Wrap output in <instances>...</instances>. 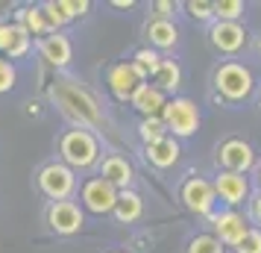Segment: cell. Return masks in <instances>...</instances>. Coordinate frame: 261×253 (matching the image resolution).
Masks as SVG:
<instances>
[{
  "label": "cell",
  "instance_id": "obj_1",
  "mask_svg": "<svg viewBox=\"0 0 261 253\" xmlns=\"http://www.w3.org/2000/svg\"><path fill=\"white\" fill-rule=\"evenodd\" d=\"M50 97L62 115L71 124H76V130H91V127L103 124V112L97 106L94 95L83 85H76L73 80H56L50 85Z\"/></svg>",
  "mask_w": 261,
  "mask_h": 253
},
{
  "label": "cell",
  "instance_id": "obj_2",
  "mask_svg": "<svg viewBox=\"0 0 261 253\" xmlns=\"http://www.w3.org/2000/svg\"><path fill=\"white\" fill-rule=\"evenodd\" d=\"M59 156L71 171L91 168L100 159V142H97V135L91 130H76L73 127L59 139Z\"/></svg>",
  "mask_w": 261,
  "mask_h": 253
},
{
  "label": "cell",
  "instance_id": "obj_3",
  "mask_svg": "<svg viewBox=\"0 0 261 253\" xmlns=\"http://www.w3.org/2000/svg\"><path fill=\"white\" fill-rule=\"evenodd\" d=\"M252 74H249L247 65H241V62H223V65H217V71H214V88L226 97V100H247L252 95Z\"/></svg>",
  "mask_w": 261,
  "mask_h": 253
},
{
  "label": "cell",
  "instance_id": "obj_4",
  "mask_svg": "<svg viewBox=\"0 0 261 253\" xmlns=\"http://www.w3.org/2000/svg\"><path fill=\"white\" fill-rule=\"evenodd\" d=\"M162 121L167 127V135L173 133V139H188L200 127V109L188 97H173V100H167L165 112H162Z\"/></svg>",
  "mask_w": 261,
  "mask_h": 253
},
{
  "label": "cell",
  "instance_id": "obj_5",
  "mask_svg": "<svg viewBox=\"0 0 261 253\" xmlns=\"http://www.w3.org/2000/svg\"><path fill=\"white\" fill-rule=\"evenodd\" d=\"M38 189L53 203L71 200V194L76 192V174L65 162H47L44 168L38 171Z\"/></svg>",
  "mask_w": 261,
  "mask_h": 253
},
{
  "label": "cell",
  "instance_id": "obj_6",
  "mask_svg": "<svg viewBox=\"0 0 261 253\" xmlns=\"http://www.w3.org/2000/svg\"><path fill=\"white\" fill-rule=\"evenodd\" d=\"M182 203L185 209H191L194 215H212L214 203H217V194H214V186L202 177H191L182 186Z\"/></svg>",
  "mask_w": 261,
  "mask_h": 253
},
{
  "label": "cell",
  "instance_id": "obj_7",
  "mask_svg": "<svg viewBox=\"0 0 261 253\" xmlns=\"http://www.w3.org/2000/svg\"><path fill=\"white\" fill-rule=\"evenodd\" d=\"M255 162V153L252 147L244 142V139H229L217 147V165L223 171H232V174H247Z\"/></svg>",
  "mask_w": 261,
  "mask_h": 253
},
{
  "label": "cell",
  "instance_id": "obj_8",
  "mask_svg": "<svg viewBox=\"0 0 261 253\" xmlns=\"http://www.w3.org/2000/svg\"><path fill=\"white\" fill-rule=\"evenodd\" d=\"M47 224H50V229L59 233V236H73V233L83 229L85 218H83V209L73 203V200H59V203H50Z\"/></svg>",
  "mask_w": 261,
  "mask_h": 253
},
{
  "label": "cell",
  "instance_id": "obj_9",
  "mask_svg": "<svg viewBox=\"0 0 261 253\" xmlns=\"http://www.w3.org/2000/svg\"><path fill=\"white\" fill-rule=\"evenodd\" d=\"M83 203L88 212H94V215H106L115 209L118 203V189L106 182L103 177H94V180H88L83 186Z\"/></svg>",
  "mask_w": 261,
  "mask_h": 253
},
{
  "label": "cell",
  "instance_id": "obj_10",
  "mask_svg": "<svg viewBox=\"0 0 261 253\" xmlns=\"http://www.w3.org/2000/svg\"><path fill=\"white\" fill-rule=\"evenodd\" d=\"M106 83H109L112 95L118 97V100H132V95L144 85V77L135 71L132 62H120V65H115V68L109 71Z\"/></svg>",
  "mask_w": 261,
  "mask_h": 253
},
{
  "label": "cell",
  "instance_id": "obj_11",
  "mask_svg": "<svg viewBox=\"0 0 261 253\" xmlns=\"http://www.w3.org/2000/svg\"><path fill=\"white\" fill-rule=\"evenodd\" d=\"M212 186H214V194H217L226 206H238V203H244V200L249 197V182H247L244 174L220 171L217 180H214Z\"/></svg>",
  "mask_w": 261,
  "mask_h": 253
},
{
  "label": "cell",
  "instance_id": "obj_12",
  "mask_svg": "<svg viewBox=\"0 0 261 253\" xmlns=\"http://www.w3.org/2000/svg\"><path fill=\"white\" fill-rule=\"evenodd\" d=\"M247 218L238 215L235 209H229V212H220V215H214V239L220 241L223 247H238V241L247 236Z\"/></svg>",
  "mask_w": 261,
  "mask_h": 253
},
{
  "label": "cell",
  "instance_id": "obj_13",
  "mask_svg": "<svg viewBox=\"0 0 261 253\" xmlns=\"http://www.w3.org/2000/svg\"><path fill=\"white\" fill-rule=\"evenodd\" d=\"M208 38H212L214 50H220V53H238L247 44V30L241 24H232V21H217L208 30Z\"/></svg>",
  "mask_w": 261,
  "mask_h": 253
},
{
  "label": "cell",
  "instance_id": "obj_14",
  "mask_svg": "<svg viewBox=\"0 0 261 253\" xmlns=\"http://www.w3.org/2000/svg\"><path fill=\"white\" fill-rule=\"evenodd\" d=\"M30 44H33V38L27 33L21 24H0V53L3 56H9V59H21L30 53Z\"/></svg>",
  "mask_w": 261,
  "mask_h": 253
},
{
  "label": "cell",
  "instance_id": "obj_15",
  "mask_svg": "<svg viewBox=\"0 0 261 253\" xmlns=\"http://www.w3.org/2000/svg\"><path fill=\"white\" fill-rule=\"evenodd\" d=\"M38 50H41V59L47 62V65H53V68H65L73 56L71 38L62 36V33H47V36L41 38Z\"/></svg>",
  "mask_w": 261,
  "mask_h": 253
},
{
  "label": "cell",
  "instance_id": "obj_16",
  "mask_svg": "<svg viewBox=\"0 0 261 253\" xmlns=\"http://www.w3.org/2000/svg\"><path fill=\"white\" fill-rule=\"evenodd\" d=\"M132 106L141 112L144 118H162V112L167 106V95L159 91L153 83H144L135 95H132Z\"/></svg>",
  "mask_w": 261,
  "mask_h": 253
},
{
  "label": "cell",
  "instance_id": "obj_17",
  "mask_svg": "<svg viewBox=\"0 0 261 253\" xmlns=\"http://www.w3.org/2000/svg\"><path fill=\"white\" fill-rule=\"evenodd\" d=\"M179 153H182V150H179V142L173 135H165V139H159L153 145H144V156H147V162L155 165V168H170V165H176Z\"/></svg>",
  "mask_w": 261,
  "mask_h": 253
},
{
  "label": "cell",
  "instance_id": "obj_18",
  "mask_svg": "<svg viewBox=\"0 0 261 253\" xmlns=\"http://www.w3.org/2000/svg\"><path fill=\"white\" fill-rule=\"evenodd\" d=\"M100 177L106 182H112L118 192H123V189H129V182H132V165L123 156L112 153V156H106L100 162Z\"/></svg>",
  "mask_w": 261,
  "mask_h": 253
},
{
  "label": "cell",
  "instance_id": "obj_19",
  "mask_svg": "<svg viewBox=\"0 0 261 253\" xmlns=\"http://www.w3.org/2000/svg\"><path fill=\"white\" fill-rule=\"evenodd\" d=\"M144 36H147V41L153 44V50H167L173 48L179 41V30L173 21H162V18H153V21H147V27H144Z\"/></svg>",
  "mask_w": 261,
  "mask_h": 253
},
{
  "label": "cell",
  "instance_id": "obj_20",
  "mask_svg": "<svg viewBox=\"0 0 261 253\" xmlns=\"http://www.w3.org/2000/svg\"><path fill=\"white\" fill-rule=\"evenodd\" d=\"M112 212H115L120 224H132V221H138L144 215V200L132 189H123V192H118V203H115Z\"/></svg>",
  "mask_w": 261,
  "mask_h": 253
},
{
  "label": "cell",
  "instance_id": "obj_21",
  "mask_svg": "<svg viewBox=\"0 0 261 253\" xmlns=\"http://www.w3.org/2000/svg\"><path fill=\"white\" fill-rule=\"evenodd\" d=\"M179 83H182V71H179V65L173 59H162V65H159V71L153 74V85L159 88V91H176Z\"/></svg>",
  "mask_w": 261,
  "mask_h": 253
},
{
  "label": "cell",
  "instance_id": "obj_22",
  "mask_svg": "<svg viewBox=\"0 0 261 253\" xmlns=\"http://www.w3.org/2000/svg\"><path fill=\"white\" fill-rule=\"evenodd\" d=\"M15 24H21L30 33V38L33 36H47L50 30H47V21H44V12L38 9V6H27V9H18V21Z\"/></svg>",
  "mask_w": 261,
  "mask_h": 253
},
{
  "label": "cell",
  "instance_id": "obj_23",
  "mask_svg": "<svg viewBox=\"0 0 261 253\" xmlns=\"http://www.w3.org/2000/svg\"><path fill=\"white\" fill-rule=\"evenodd\" d=\"M132 65H135V71L144 77V83L153 77L155 71H159V65H162V56L155 53L153 48H141V50H135V56H132Z\"/></svg>",
  "mask_w": 261,
  "mask_h": 253
},
{
  "label": "cell",
  "instance_id": "obj_24",
  "mask_svg": "<svg viewBox=\"0 0 261 253\" xmlns=\"http://www.w3.org/2000/svg\"><path fill=\"white\" fill-rule=\"evenodd\" d=\"M138 135H141L144 145H153V142H159V139H165L167 135V127L162 118H141V124H138Z\"/></svg>",
  "mask_w": 261,
  "mask_h": 253
},
{
  "label": "cell",
  "instance_id": "obj_25",
  "mask_svg": "<svg viewBox=\"0 0 261 253\" xmlns=\"http://www.w3.org/2000/svg\"><path fill=\"white\" fill-rule=\"evenodd\" d=\"M241 15H244V3L241 0H217L214 3V18L217 21H232V24H238Z\"/></svg>",
  "mask_w": 261,
  "mask_h": 253
},
{
  "label": "cell",
  "instance_id": "obj_26",
  "mask_svg": "<svg viewBox=\"0 0 261 253\" xmlns=\"http://www.w3.org/2000/svg\"><path fill=\"white\" fill-rule=\"evenodd\" d=\"M41 12H44V21H47L50 33H59V27L68 24V18H65V12H62V6H59V0L44 3V6H41Z\"/></svg>",
  "mask_w": 261,
  "mask_h": 253
},
{
  "label": "cell",
  "instance_id": "obj_27",
  "mask_svg": "<svg viewBox=\"0 0 261 253\" xmlns=\"http://www.w3.org/2000/svg\"><path fill=\"white\" fill-rule=\"evenodd\" d=\"M188 253H226V247L214 236H197V239H191Z\"/></svg>",
  "mask_w": 261,
  "mask_h": 253
},
{
  "label": "cell",
  "instance_id": "obj_28",
  "mask_svg": "<svg viewBox=\"0 0 261 253\" xmlns=\"http://www.w3.org/2000/svg\"><path fill=\"white\" fill-rule=\"evenodd\" d=\"M15 83H18V71L9 59H0V95L3 91H12Z\"/></svg>",
  "mask_w": 261,
  "mask_h": 253
},
{
  "label": "cell",
  "instance_id": "obj_29",
  "mask_svg": "<svg viewBox=\"0 0 261 253\" xmlns=\"http://www.w3.org/2000/svg\"><path fill=\"white\" fill-rule=\"evenodd\" d=\"M235 253H261V229H247V236L238 241Z\"/></svg>",
  "mask_w": 261,
  "mask_h": 253
},
{
  "label": "cell",
  "instance_id": "obj_30",
  "mask_svg": "<svg viewBox=\"0 0 261 253\" xmlns=\"http://www.w3.org/2000/svg\"><path fill=\"white\" fill-rule=\"evenodd\" d=\"M59 6H62V12H65V18H68V21L88 12V3H85V0H59Z\"/></svg>",
  "mask_w": 261,
  "mask_h": 253
},
{
  "label": "cell",
  "instance_id": "obj_31",
  "mask_svg": "<svg viewBox=\"0 0 261 253\" xmlns=\"http://www.w3.org/2000/svg\"><path fill=\"white\" fill-rule=\"evenodd\" d=\"M188 12H191V18L205 21V18H212V15H214V3H205V0H191Z\"/></svg>",
  "mask_w": 261,
  "mask_h": 253
},
{
  "label": "cell",
  "instance_id": "obj_32",
  "mask_svg": "<svg viewBox=\"0 0 261 253\" xmlns=\"http://www.w3.org/2000/svg\"><path fill=\"white\" fill-rule=\"evenodd\" d=\"M173 9H176L173 0H159V3H153L155 18H162V21H170V12H173Z\"/></svg>",
  "mask_w": 261,
  "mask_h": 253
},
{
  "label": "cell",
  "instance_id": "obj_33",
  "mask_svg": "<svg viewBox=\"0 0 261 253\" xmlns=\"http://www.w3.org/2000/svg\"><path fill=\"white\" fill-rule=\"evenodd\" d=\"M252 218H255V224H261V194L252 200Z\"/></svg>",
  "mask_w": 261,
  "mask_h": 253
},
{
  "label": "cell",
  "instance_id": "obj_34",
  "mask_svg": "<svg viewBox=\"0 0 261 253\" xmlns=\"http://www.w3.org/2000/svg\"><path fill=\"white\" fill-rule=\"evenodd\" d=\"M115 6H118V9H129L132 0H115Z\"/></svg>",
  "mask_w": 261,
  "mask_h": 253
},
{
  "label": "cell",
  "instance_id": "obj_35",
  "mask_svg": "<svg viewBox=\"0 0 261 253\" xmlns=\"http://www.w3.org/2000/svg\"><path fill=\"white\" fill-rule=\"evenodd\" d=\"M258 186H261V168H258Z\"/></svg>",
  "mask_w": 261,
  "mask_h": 253
},
{
  "label": "cell",
  "instance_id": "obj_36",
  "mask_svg": "<svg viewBox=\"0 0 261 253\" xmlns=\"http://www.w3.org/2000/svg\"><path fill=\"white\" fill-rule=\"evenodd\" d=\"M115 253H123V250H115Z\"/></svg>",
  "mask_w": 261,
  "mask_h": 253
},
{
  "label": "cell",
  "instance_id": "obj_37",
  "mask_svg": "<svg viewBox=\"0 0 261 253\" xmlns=\"http://www.w3.org/2000/svg\"><path fill=\"white\" fill-rule=\"evenodd\" d=\"M0 9H3V3H0Z\"/></svg>",
  "mask_w": 261,
  "mask_h": 253
}]
</instances>
